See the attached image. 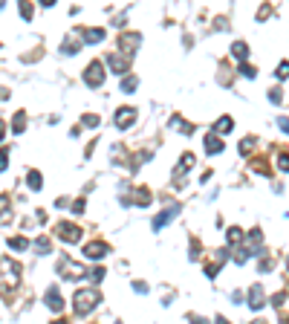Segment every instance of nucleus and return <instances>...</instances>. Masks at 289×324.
Returning <instances> with one entry per match:
<instances>
[{
    "mask_svg": "<svg viewBox=\"0 0 289 324\" xmlns=\"http://www.w3.org/2000/svg\"><path fill=\"white\" fill-rule=\"evenodd\" d=\"M21 284V266L15 264L12 258H0V289H18Z\"/></svg>",
    "mask_w": 289,
    "mask_h": 324,
    "instance_id": "1",
    "label": "nucleus"
},
{
    "mask_svg": "<svg viewBox=\"0 0 289 324\" xmlns=\"http://www.w3.org/2000/svg\"><path fill=\"white\" fill-rule=\"evenodd\" d=\"M99 292L95 289H78L75 292V298H72V310H75V315H87V312H92V307L99 304Z\"/></svg>",
    "mask_w": 289,
    "mask_h": 324,
    "instance_id": "2",
    "label": "nucleus"
},
{
    "mask_svg": "<svg viewBox=\"0 0 289 324\" xmlns=\"http://www.w3.org/2000/svg\"><path fill=\"white\" fill-rule=\"evenodd\" d=\"M58 272H61V278H67V281H78V278H87V269L81 264H72V261H61L58 264Z\"/></svg>",
    "mask_w": 289,
    "mask_h": 324,
    "instance_id": "3",
    "label": "nucleus"
},
{
    "mask_svg": "<svg viewBox=\"0 0 289 324\" xmlns=\"http://www.w3.org/2000/svg\"><path fill=\"white\" fill-rule=\"evenodd\" d=\"M84 81H87L90 87H102V84H104V67H102V61H92V64H87V69H84Z\"/></svg>",
    "mask_w": 289,
    "mask_h": 324,
    "instance_id": "4",
    "label": "nucleus"
},
{
    "mask_svg": "<svg viewBox=\"0 0 289 324\" xmlns=\"http://www.w3.org/2000/svg\"><path fill=\"white\" fill-rule=\"evenodd\" d=\"M55 234L61 237V240H67V243H78L81 240V229L75 226V223H58Z\"/></svg>",
    "mask_w": 289,
    "mask_h": 324,
    "instance_id": "5",
    "label": "nucleus"
},
{
    "mask_svg": "<svg viewBox=\"0 0 289 324\" xmlns=\"http://www.w3.org/2000/svg\"><path fill=\"white\" fill-rule=\"evenodd\" d=\"M113 122H116V127H119V130H125V127H130L133 122H136V110H133V107H122V110L116 113Z\"/></svg>",
    "mask_w": 289,
    "mask_h": 324,
    "instance_id": "6",
    "label": "nucleus"
},
{
    "mask_svg": "<svg viewBox=\"0 0 289 324\" xmlns=\"http://www.w3.org/2000/svg\"><path fill=\"white\" fill-rule=\"evenodd\" d=\"M107 252H110V249H107V243H102V240L87 243V246H84V258H90V261H102Z\"/></svg>",
    "mask_w": 289,
    "mask_h": 324,
    "instance_id": "7",
    "label": "nucleus"
},
{
    "mask_svg": "<svg viewBox=\"0 0 289 324\" xmlns=\"http://www.w3.org/2000/svg\"><path fill=\"white\" fill-rule=\"evenodd\" d=\"M176 214H179V206H168L165 211H159V214L153 217V229H165V226H168Z\"/></svg>",
    "mask_w": 289,
    "mask_h": 324,
    "instance_id": "8",
    "label": "nucleus"
},
{
    "mask_svg": "<svg viewBox=\"0 0 289 324\" xmlns=\"http://www.w3.org/2000/svg\"><path fill=\"white\" fill-rule=\"evenodd\" d=\"M119 44H122V52H125V55H133V52H136V46L142 44V38H139V32H127V35H122V41H119Z\"/></svg>",
    "mask_w": 289,
    "mask_h": 324,
    "instance_id": "9",
    "label": "nucleus"
},
{
    "mask_svg": "<svg viewBox=\"0 0 289 324\" xmlns=\"http://www.w3.org/2000/svg\"><path fill=\"white\" fill-rule=\"evenodd\" d=\"M107 64H110V69H113V72H127V64H130V55H125V52H122V55H110L107 58Z\"/></svg>",
    "mask_w": 289,
    "mask_h": 324,
    "instance_id": "10",
    "label": "nucleus"
},
{
    "mask_svg": "<svg viewBox=\"0 0 289 324\" xmlns=\"http://www.w3.org/2000/svg\"><path fill=\"white\" fill-rule=\"evenodd\" d=\"M46 304H49V310H52V312H61V310H64L61 292H58L55 287H49V289H46Z\"/></svg>",
    "mask_w": 289,
    "mask_h": 324,
    "instance_id": "11",
    "label": "nucleus"
},
{
    "mask_svg": "<svg viewBox=\"0 0 289 324\" xmlns=\"http://www.w3.org/2000/svg\"><path fill=\"white\" fill-rule=\"evenodd\" d=\"M249 304H252V310H260V307H263V289L260 287H252V292H249Z\"/></svg>",
    "mask_w": 289,
    "mask_h": 324,
    "instance_id": "12",
    "label": "nucleus"
},
{
    "mask_svg": "<svg viewBox=\"0 0 289 324\" xmlns=\"http://www.w3.org/2000/svg\"><path fill=\"white\" fill-rule=\"evenodd\" d=\"M84 41H87V44H99V41H104V29H84Z\"/></svg>",
    "mask_w": 289,
    "mask_h": 324,
    "instance_id": "13",
    "label": "nucleus"
},
{
    "mask_svg": "<svg viewBox=\"0 0 289 324\" xmlns=\"http://www.w3.org/2000/svg\"><path fill=\"white\" fill-rule=\"evenodd\" d=\"M223 150V142L217 136H206V153H220Z\"/></svg>",
    "mask_w": 289,
    "mask_h": 324,
    "instance_id": "14",
    "label": "nucleus"
},
{
    "mask_svg": "<svg viewBox=\"0 0 289 324\" xmlns=\"http://www.w3.org/2000/svg\"><path fill=\"white\" fill-rule=\"evenodd\" d=\"M231 127H234V119H231V116H223L217 125H214V130H217V133H229Z\"/></svg>",
    "mask_w": 289,
    "mask_h": 324,
    "instance_id": "15",
    "label": "nucleus"
},
{
    "mask_svg": "<svg viewBox=\"0 0 289 324\" xmlns=\"http://www.w3.org/2000/svg\"><path fill=\"white\" fill-rule=\"evenodd\" d=\"M191 168H194V156H191V153H185V156H182V162L176 165V174H173V177H179L182 171H191Z\"/></svg>",
    "mask_w": 289,
    "mask_h": 324,
    "instance_id": "16",
    "label": "nucleus"
},
{
    "mask_svg": "<svg viewBox=\"0 0 289 324\" xmlns=\"http://www.w3.org/2000/svg\"><path fill=\"white\" fill-rule=\"evenodd\" d=\"M171 125L176 127V130H182V133H194V125H191V122H182L179 116H173V119H171Z\"/></svg>",
    "mask_w": 289,
    "mask_h": 324,
    "instance_id": "17",
    "label": "nucleus"
},
{
    "mask_svg": "<svg viewBox=\"0 0 289 324\" xmlns=\"http://www.w3.org/2000/svg\"><path fill=\"white\" fill-rule=\"evenodd\" d=\"M231 55H234V58H240V61H243V58L249 55V44H243V41H237V44L231 46Z\"/></svg>",
    "mask_w": 289,
    "mask_h": 324,
    "instance_id": "18",
    "label": "nucleus"
},
{
    "mask_svg": "<svg viewBox=\"0 0 289 324\" xmlns=\"http://www.w3.org/2000/svg\"><path fill=\"white\" fill-rule=\"evenodd\" d=\"M35 249H38V255H46V252H52V243L46 240V237H38L35 240Z\"/></svg>",
    "mask_w": 289,
    "mask_h": 324,
    "instance_id": "19",
    "label": "nucleus"
},
{
    "mask_svg": "<svg viewBox=\"0 0 289 324\" xmlns=\"http://www.w3.org/2000/svg\"><path fill=\"white\" fill-rule=\"evenodd\" d=\"M18 9H21V15L26 21H32V3L29 0H18Z\"/></svg>",
    "mask_w": 289,
    "mask_h": 324,
    "instance_id": "20",
    "label": "nucleus"
},
{
    "mask_svg": "<svg viewBox=\"0 0 289 324\" xmlns=\"http://www.w3.org/2000/svg\"><path fill=\"white\" fill-rule=\"evenodd\" d=\"M136 84H139L136 75H127V78L122 81V93H133V90H136Z\"/></svg>",
    "mask_w": 289,
    "mask_h": 324,
    "instance_id": "21",
    "label": "nucleus"
},
{
    "mask_svg": "<svg viewBox=\"0 0 289 324\" xmlns=\"http://www.w3.org/2000/svg\"><path fill=\"white\" fill-rule=\"evenodd\" d=\"M9 246L12 249H29V240H26V237H12Z\"/></svg>",
    "mask_w": 289,
    "mask_h": 324,
    "instance_id": "22",
    "label": "nucleus"
},
{
    "mask_svg": "<svg viewBox=\"0 0 289 324\" xmlns=\"http://www.w3.org/2000/svg\"><path fill=\"white\" fill-rule=\"evenodd\" d=\"M12 127H15V133H23V127H26V116L18 113V116H15V125H12Z\"/></svg>",
    "mask_w": 289,
    "mask_h": 324,
    "instance_id": "23",
    "label": "nucleus"
},
{
    "mask_svg": "<svg viewBox=\"0 0 289 324\" xmlns=\"http://www.w3.org/2000/svg\"><path fill=\"white\" fill-rule=\"evenodd\" d=\"M277 78H289V61H280V67L275 69Z\"/></svg>",
    "mask_w": 289,
    "mask_h": 324,
    "instance_id": "24",
    "label": "nucleus"
},
{
    "mask_svg": "<svg viewBox=\"0 0 289 324\" xmlns=\"http://www.w3.org/2000/svg\"><path fill=\"white\" fill-rule=\"evenodd\" d=\"M29 188H35V191L41 188V174H38V171H32V174H29Z\"/></svg>",
    "mask_w": 289,
    "mask_h": 324,
    "instance_id": "25",
    "label": "nucleus"
},
{
    "mask_svg": "<svg viewBox=\"0 0 289 324\" xmlns=\"http://www.w3.org/2000/svg\"><path fill=\"white\" fill-rule=\"evenodd\" d=\"M243 240V231L240 229H229V243H240Z\"/></svg>",
    "mask_w": 289,
    "mask_h": 324,
    "instance_id": "26",
    "label": "nucleus"
},
{
    "mask_svg": "<svg viewBox=\"0 0 289 324\" xmlns=\"http://www.w3.org/2000/svg\"><path fill=\"white\" fill-rule=\"evenodd\" d=\"M6 168H9V150L3 148L0 150V171H6Z\"/></svg>",
    "mask_w": 289,
    "mask_h": 324,
    "instance_id": "27",
    "label": "nucleus"
},
{
    "mask_svg": "<svg viewBox=\"0 0 289 324\" xmlns=\"http://www.w3.org/2000/svg\"><path fill=\"white\" fill-rule=\"evenodd\" d=\"M240 72L246 75V78H254V75H257V69H254V67H249V64H240Z\"/></svg>",
    "mask_w": 289,
    "mask_h": 324,
    "instance_id": "28",
    "label": "nucleus"
},
{
    "mask_svg": "<svg viewBox=\"0 0 289 324\" xmlns=\"http://www.w3.org/2000/svg\"><path fill=\"white\" fill-rule=\"evenodd\" d=\"M277 165H280L283 171H289V153H277Z\"/></svg>",
    "mask_w": 289,
    "mask_h": 324,
    "instance_id": "29",
    "label": "nucleus"
},
{
    "mask_svg": "<svg viewBox=\"0 0 289 324\" xmlns=\"http://www.w3.org/2000/svg\"><path fill=\"white\" fill-rule=\"evenodd\" d=\"M252 148H254V139H243L240 142V153H249Z\"/></svg>",
    "mask_w": 289,
    "mask_h": 324,
    "instance_id": "30",
    "label": "nucleus"
},
{
    "mask_svg": "<svg viewBox=\"0 0 289 324\" xmlns=\"http://www.w3.org/2000/svg\"><path fill=\"white\" fill-rule=\"evenodd\" d=\"M252 168H254L257 174H269V165H266L263 159H260V162H252Z\"/></svg>",
    "mask_w": 289,
    "mask_h": 324,
    "instance_id": "31",
    "label": "nucleus"
},
{
    "mask_svg": "<svg viewBox=\"0 0 289 324\" xmlns=\"http://www.w3.org/2000/svg\"><path fill=\"white\" fill-rule=\"evenodd\" d=\"M277 127H280L283 133H289V119H286V116H280V119H277Z\"/></svg>",
    "mask_w": 289,
    "mask_h": 324,
    "instance_id": "32",
    "label": "nucleus"
},
{
    "mask_svg": "<svg viewBox=\"0 0 289 324\" xmlns=\"http://www.w3.org/2000/svg\"><path fill=\"white\" fill-rule=\"evenodd\" d=\"M272 15V6H263V9L257 12V21H263V18H269Z\"/></svg>",
    "mask_w": 289,
    "mask_h": 324,
    "instance_id": "33",
    "label": "nucleus"
},
{
    "mask_svg": "<svg viewBox=\"0 0 289 324\" xmlns=\"http://www.w3.org/2000/svg\"><path fill=\"white\" fill-rule=\"evenodd\" d=\"M84 125L95 127V125H99V116H84Z\"/></svg>",
    "mask_w": 289,
    "mask_h": 324,
    "instance_id": "34",
    "label": "nucleus"
},
{
    "mask_svg": "<svg viewBox=\"0 0 289 324\" xmlns=\"http://www.w3.org/2000/svg\"><path fill=\"white\" fill-rule=\"evenodd\" d=\"M269 102H275V104H280V90H272V93H269Z\"/></svg>",
    "mask_w": 289,
    "mask_h": 324,
    "instance_id": "35",
    "label": "nucleus"
},
{
    "mask_svg": "<svg viewBox=\"0 0 289 324\" xmlns=\"http://www.w3.org/2000/svg\"><path fill=\"white\" fill-rule=\"evenodd\" d=\"M3 139H6V125L0 122V142H3Z\"/></svg>",
    "mask_w": 289,
    "mask_h": 324,
    "instance_id": "36",
    "label": "nucleus"
},
{
    "mask_svg": "<svg viewBox=\"0 0 289 324\" xmlns=\"http://www.w3.org/2000/svg\"><path fill=\"white\" fill-rule=\"evenodd\" d=\"M41 6H55V0H41Z\"/></svg>",
    "mask_w": 289,
    "mask_h": 324,
    "instance_id": "37",
    "label": "nucleus"
}]
</instances>
